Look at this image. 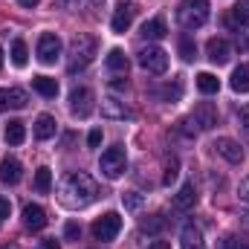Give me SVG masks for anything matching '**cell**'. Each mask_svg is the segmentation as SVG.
Segmentation results:
<instances>
[{
	"label": "cell",
	"mask_w": 249,
	"mask_h": 249,
	"mask_svg": "<svg viewBox=\"0 0 249 249\" xmlns=\"http://www.w3.org/2000/svg\"><path fill=\"white\" fill-rule=\"evenodd\" d=\"M99 197V186L93 183V177H87L84 171H72L67 174L58 186V200L67 209H84Z\"/></svg>",
	"instance_id": "1"
},
{
	"label": "cell",
	"mask_w": 249,
	"mask_h": 249,
	"mask_svg": "<svg viewBox=\"0 0 249 249\" xmlns=\"http://www.w3.org/2000/svg\"><path fill=\"white\" fill-rule=\"evenodd\" d=\"M96 50H99V44H96V38L93 35H75L72 41H70V61H67V70L70 72H81V70H87L93 58H96Z\"/></svg>",
	"instance_id": "2"
},
{
	"label": "cell",
	"mask_w": 249,
	"mask_h": 249,
	"mask_svg": "<svg viewBox=\"0 0 249 249\" xmlns=\"http://www.w3.org/2000/svg\"><path fill=\"white\" fill-rule=\"evenodd\" d=\"M209 20V0H183L177 6V23L183 29H200Z\"/></svg>",
	"instance_id": "3"
},
{
	"label": "cell",
	"mask_w": 249,
	"mask_h": 249,
	"mask_svg": "<svg viewBox=\"0 0 249 249\" xmlns=\"http://www.w3.org/2000/svg\"><path fill=\"white\" fill-rule=\"evenodd\" d=\"M99 168H102V174H105L107 180H119L124 174V168H127V157H124L122 145L107 148V151L102 154V160H99Z\"/></svg>",
	"instance_id": "4"
},
{
	"label": "cell",
	"mask_w": 249,
	"mask_h": 249,
	"mask_svg": "<svg viewBox=\"0 0 249 249\" xmlns=\"http://www.w3.org/2000/svg\"><path fill=\"white\" fill-rule=\"evenodd\" d=\"M136 61H139L142 70H148V72H154V75H162V72L168 70V53L160 50V47H142L139 55H136Z\"/></svg>",
	"instance_id": "5"
},
{
	"label": "cell",
	"mask_w": 249,
	"mask_h": 249,
	"mask_svg": "<svg viewBox=\"0 0 249 249\" xmlns=\"http://www.w3.org/2000/svg\"><path fill=\"white\" fill-rule=\"evenodd\" d=\"M119 232H122V217H119L116 212H107V214H102V217L93 223L96 241H113Z\"/></svg>",
	"instance_id": "6"
},
{
	"label": "cell",
	"mask_w": 249,
	"mask_h": 249,
	"mask_svg": "<svg viewBox=\"0 0 249 249\" xmlns=\"http://www.w3.org/2000/svg\"><path fill=\"white\" fill-rule=\"evenodd\" d=\"M61 55V38L55 32H44L38 38V61L41 64H55Z\"/></svg>",
	"instance_id": "7"
},
{
	"label": "cell",
	"mask_w": 249,
	"mask_h": 249,
	"mask_svg": "<svg viewBox=\"0 0 249 249\" xmlns=\"http://www.w3.org/2000/svg\"><path fill=\"white\" fill-rule=\"evenodd\" d=\"M70 110H72V116L87 119L93 113V90L90 87H75L70 93Z\"/></svg>",
	"instance_id": "8"
},
{
	"label": "cell",
	"mask_w": 249,
	"mask_h": 249,
	"mask_svg": "<svg viewBox=\"0 0 249 249\" xmlns=\"http://www.w3.org/2000/svg\"><path fill=\"white\" fill-rule=\"evenodd\" d=\"M136 12H139L136 3H119L116 12H113V18H110V29H113L116 35H124V32L130 29V23H133Z\"/></svg>",
	"instance_id": "9"
},
{
	"label": "cell",
	"mask_w": 249,
	"mask_h": 249,
	"mask_svg": "<svg viewBox=\"0 0 249 249\" xmlns=\"http://www.w3.org/2000/svg\"><path fill=\"white\" fill-rule=\"evenodd\" d=\"M188 122L197 124V130H212L217 124V107L212 102H200L194 110H191V119Z\"/></svg>",
	"instance_id": "10"
},
{
	"label": "cell",
	"mask_w": 249,
	"mask_h": 249,
	"mask_svg": "<svg viewBox=\"0 0 249 249\" xmlns=\"http://www.w3.org/2000/svg\"><path fill=\"white\" fill-rule=\"evenodd\" d=\"M29 96L20 87H0V110H23Z\"/></svg>",
	"instance_id": "11"
},
{
	"label": "cell",
	"mask_w": 249,
	"mask_h": 249,
	"mask_svg": "<svg viewBox=\"0 0 249 249\" xmlns=\"http://www.w3.org/2000/svg\"><path fill=\"white\" fill-rule=\"evenodd\" d=\"M232 53H235V50H232V44H229L226 38H212V41L206 44V55H209V61L217 64V67L229 61V58H232Z\"/></svg>",
	"instance_id": "12"
},
{
	"label": "cell",
	"mask_w": 249,
	"mask_h": 249,
	"mask_svg": "<svg viewBox=\"0 0 249 249\" xmlns=\"http://www.w3.org/2000/svg\"><path fill=\"white\" fill-rule=\"evenodd\" d=\"M102 116L105 119H130L133 116V110L124 105V102H119V99H113V96H105L102 99Z\"/></svg>",
	"instance_id": "13"
},
{
	"label": "cell",
	"mask_w": 249,
	"mask_h": 249,
	"mask_svg": "<svg viewBox=\"0 0 249 249\" xmlns=\"http://www.w3.org/2000/svg\"><path fill=\"white\" fill-rule=\"evenodd\" d=\"M23 226L32 229V232H41L47 226V212L38 206V203H26L23 206Z\"/></svg>",
	"instance_id": "14"
},
{
	"label": "cell",
	"mask_w": 249,
	"mask_h": 249,
	"mask_svg": "<svg viewBox=\"0 0 249 249\" xmlns=\"http://www.w3.org/2000/svg\"><path fill=\"white\" fill-rule=\"evenodd\" d=\"M20 177H23V165L15 157H6L0 162V183L3 186H15V183H20Z\"/></svg>",
	"instance_id": "15"
},
{
	"label": "cell",
	"mask_w": 249,
	"mask_h": 249,
	"mask_svg": "<svg viewBox=\"0 0 249 249\" xmlns=\"http://www.w3.org/2000/svg\"><path fill=\"white\" fill-rule=\"evenodd\" d=\"M214 151H217L223 160H229V162H241V160H244V148H241L235 139H229V136H220V139L214 142Z\"/></svg>",
	"instance_id": "16"
},
{
	"label": "cell",
	"mask_w": 249,
	"mask_h": 249,
	"mask_svg": "<svg viewBox=\"0 0 249 249\" xmlns=\"http://www.w3.org/2000/svg\"><path fill=\"white\" fill-rule=\"evenodd\" d=\"M168 35V26H165V18H151L142 23V38L145 41H160Z\"/></svg>",
	"instance_id": "17"
},
{
	"label": "cell",
	"mask_w": 249,
	"mask_h": 249,
	"mask_svg": "<svg viewBox=\"0 0 249 249\" xmlns=\"http://www.w3.org/2000/svg\"><path fill=\"white\" fill-rule=\"evenodd\" d=\"M154 96L162 99V102H180V99H183V81L174 78V81H168V84H162V87H154Z\"/></svg>",
	"instance_id": "18"
},
{
	"label": "cell",
	"mask_w": 249,
	"mask_h": 249,
	"mask_svg": "<svg viewBox=\"0 0 249 249\" xmlns=\"http://www.w3.org/2000/svg\"><path fill=\"white\" fill-rule=\"evenodd\" d=\"M194 203H197V188H194V183H186V186L174 194V206H177L180 212H188Z\"/></svg>",
	"instance_id": "19"
},
{
	"label": "cell",
	"mask_w": 249,
	"mask_h": 249,
	"mask_svg": "<svg viewBox=\"0 0 249 249\" xmlns=\"http://www.w3.org/2000/svg\"><path fill=\"white\" fill-rule=\"evenodd\" d=\"M32 87H35L44 99H55V96H58V81L50 78V75H35V78H32Z\"/></svg>",
	"instance_id": "20"
},
{
	"label": "cell",
	"mask_w": 249,
	"mask_h": 249,
	"mask_svg": "<svg viewBox=\"0 0 249 249\" xmlns=\"http://www.w3.org/2000/svg\"><path fill=\"white\" fill-rule=\"evenodd\" d=\"M35 136H38L41 142H47V139L55 136V119H53L50 113H41V116L35 119Z\"/></svg>",
	"instance_id": "21"
},
{
	"label": "cell",
	"mask_w": 249,
	"mask_h": 249,
	"mask_svg": "<svg viewBox=\"0 0 249 249\" xmlns=\"http://www.w3.org/2000/svg\"><path fill=\"white\" fill-rule=\"evenodd\" d=\"M229 26H249V0H238L229 12Z\"/></svg>",
	"instance_id": "22"
},
{
	"label": "cell",
	"mask_w": 249,
	"mask_h": 249,
	"mask_svg": "<svg viewBox=\"0 0 249 249\" xmlns=\"http://www.w3.org/2000/svg\"><path fill=\"white\" fill-rule=\"evenodd\" d=\"M232 90L235 93H249V64L235 67V72H232Z\"/></svg>",
	"instance_id": "23"
},
{
	"label": "cell",
	"mask_w": 249,
	"mask_h": 249,
	"mask_svg": "<svg viewBox=\"0 0 249 249\" xmlns=\"http://www.w3.org/2000/svg\"><path fill=\"white\" fill-rule=\"evenodd\" d=\"M26 139V127L20 119H12V122L6 124V145H20Z\"/></svg>",
	"instance_id": "24"
},
{
	"label": "cell",
	"mask_w": 249,
	"mask_h": 249,
	"mask_svg": "<svg viewBox=\"0 0 249 249\" xmlns=\"http://www.w3.org/2000/svg\"><path fill=\"white\" fill-rule=\"evenodd\" d=\"M197 90H200L203 96H212V93H217V90H220V81H217V75H212V72H200V75H197Z\"/></svg>",
	"instance_id": "25"
},
{
	"label": "cell",
	"mask_w": 249,
	"mask_h": 249,
	"mask_svg": "<svg viewBox=\"0 0 249 249\" xmlns=\"http://www.w3.org/2000/svg\"><path fill=\"white\" fill-rule=\"evenodd\" d=\"M127 67H130V61H127V55H124L122 50H110L107 53V70H113V72H127Z\"/></svg>",
	"instance_id": "26"
},
{
	"label": "cell",
	"mask_w": 249,
	"mask_h": 249,
	"mask_svg": "<svg viewBox=\"0 0 249 249\" xmlns=\"http://www.w3.org/2000/svg\"><path fill=\"white\" fill-rule=\"evenodd\" d=\"M183 249H203V235H200V229L191 226V223L183 229Z\"/></svg>",
	"instance_id": "27"
},
{
	"label": "cell",
	"mask_w": 249,
	"mask_h": 249,
	"mask_svg": "<svg viewBox=\"0 0 249 249\" xmlns=\"http://www.w3.org/2000/svg\"><path fill=\"white\" fill-rule=\"evenodd\" d=\"M35 188H38L41 194H47V191L53 188V174H50V168H47V165H41V168L35 171Z\"/></svg>",
	"instance_id": "28"
},
{
	"label": "cell",
	"mask_w": 249,
	"mask_h": 249,
	"mask_svg": "<svg viewBox=\"0 0 249 249\" xmlns=\"http://www.w3.org/2000/svg\"><path fill=\"white\" fill-rule=\"evenodd\" d=\"M217 249H249V241L241 235H226L217 241Z\"/></svg>",
	"instance_id": "29"
},
{
	"label": "cell",
	"mask_w": 249,
	"mask_h": 249,
	"mask_svg": "<svg viewBox=\"0 0 249 249\" xmlns=\"http://www.w3.org/2000/svg\"><path fill=\"white\" fill-rule=\"evenodd\" d=\"M12 61H15V67H26V61H29V50H26L23 41H15V44H12Z\"/></svg>",
	"instance_id": "30"
},
{
	"label": "cell",
	"mask_w": 249,
	"mask_h": 249,
	"mask_svg": "<svg viewBox=\"0 0 249 249\" xmlns=\"http://www.w3.org/2000/svg\"><path fill=\"white\" fill-rule=\"evenodd\" d=\"M142 229H145V232H151V235H157V232H162V229H165V217H162V214H151L148 220H142Z\"/></svg>",
	"instance_id": "31"
},
{
	"label": "cell",
	"mask_w": 249,
	"mask_h": 249,
	"mask_svg": "<svg viewBox=\"0 0 249 249\" xmlns=\"http://www.w3.org/2000/svg\"><path fill=\"white\" fill-rule=\"evenodd\" d=\"M64 6H70V9H75V12H78V9H87V12H90V9H102V6H105V0H61Z\"/></svg>",
	"instance_id": "32"
},
{
	"label": "cell",
	"mask_w": 249,
	"mask_h": 249,
	"mask_svg": "<svg viewBox=\"0 0 249 249\" xmlns=\"http://www.w3.org/2000/svg\"><path fill=\"white\" fill-rule=\"evenodd\" d=\"M122 203H124V209L139 212V209H142V203H145V197H142V194H136V191H124V194H122Z\"/></svg>",
	"instance_id": "33"
},
{
	"label": "cell",
	"mask_w": 249,
	"mask_h": 249,
	"mask_svg": "<svg viewBox=\"0 0 249 249\" xmlns=\"http://www.w3.org/2000/svg\"><path fill=\"white\" fill-rule=\"evenodd\" d=\"M180 55H183V61H194V55H197V44H194L191 38H180Z\"/></svg>",
	"instance_id": "34"
},
{
	"label": "cell",
	"mask_w": 249,
	"mask_h": 249,
	"mask_svg": "<svg viewBox=\"0 0 249 249\" xmlns=\"http://www.w3.org/2000/svg\"><path fill=\"white\" fill-rule=\"evenodd\" d=\"M177 165H180V162H177V157H171V160H168V165H165V177H162V183H165V186H171V183L177 180Z\"/></svg>",
	"instance_id": "35"
},
{
	"label": "cell",
	"mask_w": 249,
	"mask_h": 249,
	"mask_svg": "<svg viewBox=\"0 0 249 249\" xmlns=\"http://www.w3.org/2000/svg\"><path fill=\"white\" fill-rule=\"evenodd\" d=\"M64 238H67V241H78V238H81V226H78L75 220H70V223L64 226Z\"/></svg>",
	"instance_id": "36"
},
{
	"label": "cell",
	"mask_w": 249,
	"mask_h": 249,
	"mask_svg": "<svg viewBox=\"0 0 249 249\" xmlns=\"http://www.w3.org/2000/svg\"><path fill=\"white\" fill-rule=\"evenodd\" d=\"M238 197H241L244 203H249V177L241 180V186H238Z\"/></svg>",
	"instance_id": "37"
},
{
	"label": "cell",
	"mask_w": 249,
	"mask_h": 249,
	"mask_svg": "<svg viewBox=\"0 0 249 249\" xmlns=\"http://www.w3.org/2000/svg\"><path fill=\"white\" fill-rule=\"evenodd\" d=\"M99 142H102V130H90L87 145H90V148H99Z\"/></svg>",
	"instance_id": "38"
},
{
	"label": "cell",
	"mask_w": 249,
	"mask_h": 249,
	"mask_svg": "<svg viewBox=\"0 0 249 249\" xmlns=\"http://www.w3.org/2000/svg\"><path fill=\"white\" fill-rule=\"evenodd\" d=\"M238 119H241V124L249 130V105H244V107L238 110Z\"/></svg>",
	"instance_id": "39"
},
{
	"label": "cell",
	"mask_w": 249,
	"mask_h": 249,
	"mask_svg": "<svg viewBox=\"0 0 249 249\" xmlns=\"http://www.w3.org/2000/svg\"><path fill=\"white\" fill-rule=\"evenodd\" d=\"M9 212H12L9 200H6V197H0V220H6V217H9Z\"/></svg>",
	"instance_id": "40"
},
{
	"label": "cell",
	"mask_w": 249,
	"mask_h": 249,
	"mask_svg": "<svg viewBox=\"0 0 249 249\" xmlns=\"http://www.w3.org/2000/svg\"><path fill=\"white\" fill-rule=\"evenodd\" d=\"M148 249H171L168 241H154V244H148Z\"/></svg>",
	"instance_id": "41"
},
{
	"label": "cell",
	"mask_w": 249,
	"mask_h": 249,
	"mask_svg": "<svg viewBox=\"0 0 249 249\" xmlns=\"http://www.w3.org/2000/svg\"><path fill=\"white\" fill-rule=\"evenodd\" d=\"M41 249H61V247H58V244L50 238V241H41Z\"/></svg>",
	"instance_id": "42"
},
{
	"label": "cell",
	"mask_w": 249,
	"mask_h": 249,
	"mask_svg": "<svg viewBox=\"0 0 249 249\" xmlns=\"http://www.w3.org/2000/svg\"><path fill=\"white\" fill-rule=\"evenodd\" d=\"M18 3H20V6H26V9H35L41 0H18Z\"/></svg>",
	"instance_id": "43"
},
{
	"label": "cell",
	"mask_w": 249,
	"mask_h": 249,
	"mask_svg": "<svg viewBox=\"0 0 249 249\" xmlns=\"http://www.w3.org/2000/svg\"><path fill=\"white\" fill-rule=\"evenodd\" d=\"M0 67H3V50H0Z\"/></svg>",
	"instance_id": "44"
},
{
	"label": "cell",
	"mask_w": 249,
	"mask_h": 249,
	"mask_svg": "<svg viewBox=\"0 0 249 249\" xmlns=\"http://www.w3.org/2000/svg\"><path fill=\"white\" fill-rule=\"evenodd\" d=\"M3 249H15V247H3Z\"/></svg>",
	"instance_id": "45"
}]
</instances>
